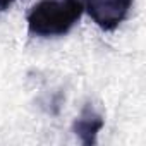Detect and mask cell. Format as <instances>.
<instances>
[{"label":"cell","instance_id":"obj_1","mask_svg":"<svg viewBox=\"0 0 146 146\" xmlns=\"http://www.w3.org/2000/svg\"><path fill=\"white\" fill-rule=\"evenodd\" d=\"M83 11V0H40L28 14V29L40 38L62 36L79 21Z\"/></svg>","mask_w":146,"mask_h":146},{"label":"cell","instance_id":"obj_2","mask_svg":"<svg viewBox=\"0 0 146 146\" xmlns=\"http://www.w3.org/2000/svg\"><path fill=\"white\" fill-rule=\"evenodd\" d=\"M134 0H83L93 23L103 31H113L129 14Z\"/></svg>","mask_w":146,"mask_h":146},{"label":"cell","instance_id":"obj_3","mask_svg":"<svg viewBox=\"0 0 146 146\" xmlns=\"http://www.w3.org/2000/svg\"><path fill=\"white\" fill-rule=\"evenodd\" d=\"M105 119L103 115L95 108L93 103H86L79 113V117L72 124V132H74L84 146L96 144V136L103 129Z\"/></svg>","mask_w":146,"mask_h":146},{"label":"cell","instance_id":"obj_4","mask_svg":"<svg viewBox=\"0 0 146 146\" xmlns=\"http://www.w3.org/2000/svg\"><path fill=\"white\" fill-rule=\"evenodd\" d=\"M12 4H14V0H0V14L5 12Z\"/></svg>","mask_w":146,"mask_h":146}]
</instances>
